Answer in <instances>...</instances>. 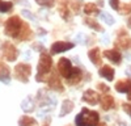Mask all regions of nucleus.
<instances>
[{
  "label": "nucleus",
  "mask_w": 131,
  "mask_h": 126,
  "mask_svg": "<svg viewBox=\"0 0 131 126\" xmlns=\"http://www.w3.org/2000/svg\"><path fill=\"white\" fill-rule=\"evenodd\" d=\"M98 120H100V116H98L97 112L84 108L81 113L76 117L75 122H76V126H97Z\"/></svg>",
  "instance_id": "f257e3e1"
},
{
  "label": "nucleus",
  "mask_w": 131,
  "mask_h": 126,
  "mask_svg": "<svg viewBox=\"0 0 131 126\" xmlns=\"http://www.w3.org/2000/svg\"><path fill=\"white\" fill-rule=\"evenodd\" d=\"M23 25L24 24L18 16H12L5 23V34H8L10 37H18L21 29H23Z\"/></svg>",
  "instance_id": "f03ea898"
},
{
  "label": "nucleus",
  "mask_w": 131,
  "mask_h": 126,
  "mask_svg": "<svg viewBox=\"0 0 131 126\" xmlns=\"http://www.w3.org/2000/svg\"><path fill=\"white\" fill-rule=\"evenodd\" d=\"M51 57L49 54H46V52H42L41 54V58H39V63H38V74H37V80H41V76L42 75H46V74L50 71L51 68Z\"/></svg>",
  "instance_id": "7ed1b4c3"
},
{
  "label": "nucleus",
  "mask_w": 131,
  "mask_h": 126,
  "mask_svg": "<svg viewBox=\"0 0 131 126\" xmlns=\"http://www.w3.org/2000/svg\"><path fill=\"white\" fill-rule=\"evenodd\" d=\"M29 75H30V66H29V65L21 63V65L16 66V68H15V76H16L18 80H21V81H28Z\"/></svg>",
  "instance_id": "20e7f679"
},
{
  "label": "nucleus",
  "mask_w": 131,
  "mask_h": 126,
  "mask_svg": "<svg viewBox=\"0 0 131 126\" xmlns=\"http://www.w3.org/2000/svg\"><path fill=\"white\" fill-rule=\"evenodd\" d=\"M72 65H71V62H70V59H67V58H62L60 60H59V63H58V71H59V74L62 76H64V78H68L70 75H71V71H72Z\"/></svg>",
  "instance_id": "39448f33"
},
{
  "label": "nucleus",
  "mask_w": 131,
  "mask_h": 126,
  "mask_svg": "<svg viewBox=\"0 0 131 126\" xmlns=\"http://www.w3.org/2000/svg\"><path fill=\"white\" fill-rule=\"evenodd\" d=\"M72 47H73V44H71V42H55L51 46V54H59V52L70 50Z\"/></svg>",
  "instance_id": "423d86ee"
},
{
  "label": "nucleus",
  "mask_w": 131,
  "mask_h": 126,
  "mask_svg": "<svg viewBox=\"0 0 131 126\" xmlns=\"http://www.w3.org/2000/svg\"><path fill=\"white\" fill-rule=\"evenodd\" d=\"M3 52H4V57L8 60H15L17 58V50L12 44H4L3 45Z\"/></svg>",
  "instance_id": "0eeeda50"
},
{
  "label": "nucleus",
  "mask_w": 131,
  "mask_h": 126,
  "mask_svg": "<svg viewBox=\"0 0 131 126\" xmlns=\"http://www.w3.org/2000/svg\"><path fill=\"white\" fill-rule=\"evenodd\" d=\"M100 94H98L97 92L92 91V89H88L85 93H84V96H83V100L85 102H88V104H92V105H96L98 101H100Z\"/></svg>",
  "instance_id": "6e6552de"
},
{
  "label": "nucleus",
  "mask_w": 131,
  "mask_h": 126,
  "mask_svg": "<svg viewBox=\"0 0 131 126\" xmlns=\"http://www.w3.org/2000/svg\"><path fill=\"white\" fill-rule=\"evenodd\" d=\"M115 89L121 93H128L131 89V80L126 79V80H119L115 84Z\"/></svg>",
  "instance_id": "1a4fd4ad"
},
{
  "label": "nucleus",
  "mask_w": 131,
  "mask_h": 126,
  "mask_svg": "<svg viewBox=\"0 0 131 126\" xmlns=\"http://www.w3.org/2000/svg\"><path fill=\"white\" fill-rule=\"evenodd\" d=\"M104 57L107 58L109 60H112L113 63H119L122 59V55H121V52L117 51V50H106L104 52Z\"/></svg>",
  "instance_id": "9d476101"
},
{
  "label": "nucleus",
  "mask_w": 131,
  "mask_h": 126,
  "mask_svg": "<svg viewBox=\"0 0 131 126\" xmlns=\"http://www.w3.org/2000/svg\"><path fill=\"white\" fill-rule=\"evenodd\" d=\"M98 74H100L102 78H105L106 80H109V81H112L114 79V70L112 67H109V66H102L100 68V72Z\"/></svg>",
  "instance_id": "9b49d317"
},
{
  "label": "nucleus",
  "mask_w": 131,
  "mask_h": 126,
  "mask_svg": "<svg viewBox=\"0 0 131 126\" xmlns=\"http://www.w3.org/2000/svg\"><path fill=\"white\" fill-rule=\"evenodd\" d=\"M101 101V108L104 110H109V109H112L114 107V99L112 96H109V94H105V96H102L100 99Z\"/></svg>",
  "instance_id": "f8f14e48"
},
{
  "label": "nucleus",
  "mask_w": 131,
  "mask_h": 126,
  "mask_svg": "<svg viewBox=\"0 0 131 126\" xmlns=\"http://www.w3.org/2000/svg\"><path fill=\"white\" fill-rule=\"evenodd\" d=\"M88 57L89 59L94 63V65H101V54H100V50H98L97 47L96 49H92L89 52H88Z\"/></svg>",
  "instance_id": "ddd939ff"
},
{
  "label": "nucleus",
  "mask_w": 131,
  "mask_h": 126,
  "mask_svg": "<svg viewBox=\"0 0 131 126\" xmlns=\"http://www.w3.org/2000/svg\"><path fill=\"white\" fill-rule=\"evenodd\" d=\"M80 79H81V71H80L78 67H73L72 71H71V75L67 78V80H68L71 84H76Z\"/></svg>",
  "instance_id": "4468645a"
},
{
  "label": "nucleus",
  "mask_w": 131,
  "mask_h": 126,
  "mask_svg": "<svg viewBox=\"0 0 131 126\" xmlns=\"http://www.w3.org/2000/svg\"><path fill=\"white\" fill-rule=\"evenodd\" d=\"M0 81H3L5 84L9 83V71L2 63H0Z\"/></svg>",
  "instance_id": "2eb2a0df"
},
{
  "label": "nucleus",
  "mask_w": 131,
  "mask_h": 126,
  "mask_svg": "<svg viewBox=\"0 0 131 126\" xmlns=\"http://www.w3.org/2000/svg\"><path fill=\"white\" fill-rule=\"evenodd\" d=\"M21 108H23V110H25V112H31V110H34V102H33V99H31L30 96H28V97L23 101Z\"/></svg>",
  "instance_id": "dca6fc26"
},
{
  "label": "nucleus",
  "mask_w": 131,
  "mask_h": 126,
  "mask_svg": "<svg viewBox=\"0 0 131 126\" xmlns=\"http://www.w3.org/2000/svg\"><path fill=\"white\" fill-rule=\"evenodd\" d=\"M49 84H50V87L54 88V89H58V91H62L63 87H62V83L60 80L57 78V75H51L50 80H49Z\"/></svg>",
  "instance_id": "f3484780"
},
{
  "label": "nucleus",
  "mask_w": 131,
  "mask_h": 126,
  "mask_svg": "<svg viewBox=\"0 0 131 126\" xmlns=\"http://www.w3.org/2000/svg\"><path fill=\"white\" fill-rule=\"evenodd\" d=\"M18 123H20V126H37L36 120L31 117H28V116H24L23 118H20Z\"/></svg>",
  "instance_id": "a211bd4d"
},
{
  "label": "nucleus",
  "mask_w": 131,
  "mask_h": 126,
  "mask_svg": "<svg viewBox=\"0 0 131 126\" xmlns=\"http://www.w3.org/2000/svg\"><path fill=\"white\" fill-rule=\"evenodd\" d=\"M73 109V104L71 101H64L62 105V110H60V117L66 116V113H70Z\"/></svg>",
  "instance_id": "6ab92c4d"
},
{
  "label": "nucleus",
  "mask_w": 131,
  "mask_h": 126,
  "mask_svg": "<svg viewBox=\"0 0 131 126\" xmlns=\"http://www.w3.org/2000/svg\"><path fill=\"white\" fill-rule=\"evenodd\" d=\"M117 45H118L119 47H122V49H127V47L131 45V39H130L128 37H126V36H125V38H123V37H119L118 41H117Z\"/></svg>",
  "instance_id": "aec40b11"
},
{
  "label": "nucleus",
  "mask_w": 131,
  "mask_h": 126,
  "mask_svg": "<svg viewBox=\"0 0 131 126\" xmlns=\"http://www.w3.org/2000/svg\"><path fill=\"white\" fill-rule=\"evenodd\" d=\"M13 4L10 3V2H5V0H0V12H3V13H7L9 12L10 9H12Z\"/></svg>",
  "instance_id": "412c9836"
},
{
  "label": "nucleus",
  "mask_w": 131,
  "mask_h": 126,
  "mask_svg": "<svg viewBox=\"0 0 131 126\" xmlns=\"http://www.w3.org/2000/svg\"><path fill=\"white\" fill-rule=\"evenodd\" d=\"M84 12L86 13V15H93V13H98V9H97V7L94 5V4H86L85 7H84Z\"/></svg>",
  "instance_id": "4be33fe9"
},
{
  "label": "nucleus",
  "mask_w": 131,
  "mask_h": 126,
  "mask_svg": "<svg viewBox=\"0 0 131 126\" xmlns=\"http://www.w3.org/2000/svg\"><path fill=\"white\" fill-rule=\"evenodd\" d=\"M84 21H85V24H86V25H88V26H91L92 29H94V30H100V32H102V28H101L100 25H98V24L96 23V21H94V20H92V18H85Z\"/></svg>",
  "instance_id": "5701e85b"
},
{
  "label": "nucleus",
  "mask_w": 131,
  "mask_h": 126,
  "mask_svg": "<svg viewBox=\"0 0 131 126\" xmlns=\"http://www.w3.org/2000/svg\"><path fill=\"white\" fill-rule=\"evenodd\" d=\"M100 17L105 21L106 24H109V25H113V24H114V18H113L110 15H107L106 12H102V13L100 15Z\"/></svg>",
  "instance_id": "b1692460"
},
{
  "label": "nucleus",
  "mask_w": 131,
  "mask_h": 126,
  "mask_svg": "<svg viewBox=\"0 0 131 126\" xmlns=\"http://www.w3.org/2000/svg\"><path fill=\"white\" fill-rule=\"evenodd\" d=\"M36 2L39 4V5H43V7H52L54 5V0H36Z\"/></svg>",
  "instance_id": "393cba45"
},
{
  "label": "nucleus",
  "mask_w": 131,
  "mask_h": 126,
  "mask_svg": "<svg viewBox=\"0 0 131 126\" xmlns=\"http://www.w3.org/2000/svg\"><path fill=\"white\" fill-rule=\"evenodd\" d=\"M119 13H122V15H127V13H130L131 12V7L130 5H127V4H123V7L118 10Z\"/></svg>",
  "instance_id": "a878e982"
},
{
  "label": "nucleus",
  "mask_w": 131,
  "mask_h": 126,
  "mask_svg": "<svg viewBox=\"0 0 131 126\" xmlns=\"http://www.w3.org/2000/svg\"><path fill=\"white\" fill-rule=\"evenodd\" d=\"M109 4H110V7L115 10L119 9V0H109Z\"/></svg>",
  "instance_id": "bb28decb"
},
{
  "label": "nucleus",
  "mask_w": 131,
  "mask_h": 126,
  "mask_svg": "<svg viewBox=\"0 0 131 126\" xmlns=\"http://www.w3.org/2000/svg\"><path fill=\"white\" fill-rule=\"evenodd\" d=\"M98 89H100V91H104V92H107V91H109V87H106L105 84L100 83V84H98Z\"/></svg>",
  "instance_id": "cd10ccee"
},
{
  "label": "nucleus",
  "mask_w": 131,
  "mask_h": 126,
  "mask_svg": "<svg viewBox=\"0 0 131 126\" xmlns=\"http://www.w3.org/2000/svg\"><path fill=\"white\" fill-rule=\"evenodd\" d=\"M123 109L131 116V104H123Z\"/></svg>",
  "instance_id": "c85d7f7f"
},
{
  "label": "nucleus",
  "mask_w": 131,
  "mask_h": 126,
  "mask_svg": "<svg viewBox=\"0 0 131 126\" xmlns=\"http://www.w3.org/2000/svg\"><path fill=\"white\" fill-rule=\"evenodd\" d=\"M72 7H73V9H79V7H80V0H73V2H72Z\"/></svg>",
  "instance_id": "c756f323"
},
{
  "label": "nucleus",
  "mask_w": 131,
  "mask_h": 126,
  "mask_svg": "<svg viewBox=\"0 0 131 126\" xmlns=\"http://www.w3.org/2000/svg\"><path fill=\"white\" fill-rule=\"evenodd\" d=\"M23 15H24L25 17H28V18H33V16L28 12V10H23Z\"/></svg>",
  "instance_id": "7c9ffc66"
},
{
  "label": "nucleus",
  "mask_w": 131,
  "mask_h": 126,
  "mask_svg": "<svg viewBox=\"0 0 131 126\" xmlns=\"http://www.w3.org/2000/svg\"><path fill=\"white\" fill-rule=\"evenodd\" d=\"M127 99L131 101V89H130V92H128V94H127Z\"/></svg>",
  "instance_id": "2f4dec72"
},
{
  "label": "nucleus",
  "mask_w": 131,
  "mask_h": 126,
  "mask_svg": "<svg viewBox=\"0 0 131 126\" xmlns=\"http://www.w3.org/2000/svg\"><path fill=\"white\" fill-rule=\"evenodd\" d=\"M127 25L131 28V17H130V18H128V21H127Z\"/></svg>",
  "instance_id": "473e14b6"
},
{
  "label": "nucleus",
  "mask_w": 131,
  "mask_h": 126,
  "mask_svg": "<svg viewBox=\"0 0 131 126\" xmlns=\"http://www.w3.org/2000/svg\"><path fill=\"white\" fill-rule=\"evenodd\" d=\"M98 126H107V125H106V123H100Z\"/></svg>",
  "instance_id": "72a5a7b5"
}]
</instances>
